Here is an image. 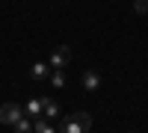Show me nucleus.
Returning <instances> with one entry per match:
<instances>
[{
  "label": "nucleus",
  "mask_w": 148,
  "mask_h": 133,
  "mask_svg": "<svg viewBox=\"0 0 148 133\" xmlns=\"http://www.w3.org/2000/svg\"><path fill=\"white\" fill-rule=\"evenodd\" d=\"M89 127H92V115L89 113L62 115V121H59V133H89Z\"/></svg>",
  "instance_id": "1"
},
{
  "label": "nucleus",
  "mask_w": 148,
  "mask_h": 133,
  "mask_svg": "<svg viewBox=\"0 0 148 133\" xmlns=\"http://www.w3.org/2000/svg\"><path fill=\"white\" fill-rule=\"evenodd\" d=\"M71 62V44H62L56 47V50L51 53V59H47V65H51V71H65Z\"/></svg>",
  "instance_id": "2"
},
{
  "label": "nucleus",
  "mask_w": 148,
  "mask_h": 133,
  "mask_svg": "<svg viewBox=\"0 0 148 133\" xmlns=\"http://www.w3.org/2000/svg\"><path fill=\"white\" fill-rule=\"evenodd\" d=\"M21 115H24V106L12 104V101H9V104H0V124H9V127H12Z\"/></svg>",
  "instance_id": "3"
},
{
  "label": "nucleus",
  "mask_w": 148,
  "mask_h": 133,
  "mask_svg": "<svg viewBox=\"0 0 148 133\" xmlns=\"http://www.w3.org/2000/svg\"><path fill=\"white\" fill-rule=\"evenodd\" d=\"M80 83H83V92H98V89H101V74L92 71V68H86L83 77H80Z\"/></svg>",
  "instance_id": "4"
},
{
  "label": "nucleus",
  "mask_w": 148,
  "mask_h": 133,
  "mask_svg": "<svg viewBox=\"0 0 148 133\" xmlns=\"http://www.w3.org/2000/svg\"><path fill=\"white\" fill-rule=\"evenodd\" d=\"M42 118H47V121H53V118H59V104L53 98H42Z\"/></svg>",
  "instance_id": "5"
},
{
  "label": "nucleus",
  "mask_w": 148,
  "mask_h": 133,
  "mask_svg": "<svg viewBox=\"0 0 148 133\" xmlns=\"http://www.w3.org/2000/svg\"><path fill=\"white\" fill-rule=\"evenodd\" d=\"M30 77L39 80V83L47 80V77H51V65H47V62H33V65H30Z\"/></svg>",
  "instance_id": "6"
},
{
  "label": "nucleus",
  "mask_w": 148,
  "mask_h": 133,
  "mask_svg": "<svg viewBox=\"0 0 148 133\" xmlns=\"http://www.w3.org/2000/svg\"><path fill=\"white\" fill-rule=\"evenodd\" d=\"M24 115L33 118V121H36V118H42V98H33V101L24 104Z\"/></svg>",
  "instance_id": "7"
},
{
  "label": "nucleus",
  "mask_w": 148,
  "mask_h": 133,
  "mask_svg": "<svg viewBox=\"0 0 148 133\" xmlns=\"http://www.w3.org/2000/svg\"><path fill=\"white\" fill-rule=\"evenodd\" d=\"M33 133H59V130L47 121V118H36L33 121Z\"/></svg>",
  "instance_id": "8"
},
{
  "label": "nucleus",
  "mask_w": 148,
  "mask_h": 133,
  "mask_svg": "<svg viewBox=\"0 0 148 133\" xmlns=\"http://www.w3.org/2000/svg\"><path fill=\"white\" fill-rule=\"evenodd\" d=\"M12 130L15 133H33V118H27V115H21L15 124H12Z\"/></svg>",
  "instance_id": "9"
},
{
  "label": "nucleus",
  "mask_w": 148,
  "mask_h": 133,
  "mask_svg": "<svg viewBox=\"0 0 148 133\" xmlns=\"http://www.w3.org/2000/svg\"><path fill=\"white\" fill-rule=\"evenodd\" d=\"M47 80H51L53 89H65V71H51V77H47Z\"/></svg>",
  "instance_id": "10"
},
{
  "label": "nucleus",
  "mask_w": 148,
  "mask_h": 133,
  "mask_svg": "<svg viewBox=\"0 0 148 133\" xmlns=\"http://www.w3.org/2000/svg\"><path fill=\"white\" fill-rule=\"evenodd\" d=\"M133 9H136V12H148V0H136Z\"/></svg>",
  "instance_id": "11"
}]
</instances>
